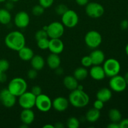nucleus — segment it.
<instances>
[{
    "label": "nucleus",
    "instance_id": "nucleus-11",
    "mask_svg": "<svg viewBox=\"0 0 128 128\" xmlns=\"http://www.w3.org/2000/svg\"><path fill=\"white\" fill-rule=\"evenodd\" d=\"M110 78L109 85L111 90L114 92H121L126 90L128 85L123 76L118 74Z\"/></svg>",
    "mask_w": 128,
    "mask_h": 128
},
{
    "label": "nucleus",
    "instance_id": "nucleus-17",
    "mask_svg": "<svg viewBox=\"0 0 128 128\" xmlns=\"http://www.w3.org/2000/svg\"><path fill=\"white\" fill-rule=\"evenodd\" d=\"M20 118L22 123L30 125L34 121L35 114L31 109H22L20 114Z\"/></svg>",
    "mask_w": 128,
    "mask_h": 128
},
{
    "label": "nucleus",
    "instance_id": "nucleus-44",
    "mask_svg": "<svg viewBox=\"0 0 128 128\" xmlns=\"http://www.w3.org/2000/svg\"><path fill=\"white\" fill-rule=\"evenodd\" d=\"M108 128H120L119 122H112L107 126Z\"/></svg>",
    "mask_w": 128,
    "mask_h": 128
},
{
    "label": "nucleus",
    "instance_id": "nucleus-5",
    "mask_svg": "<svg viewBox=\"0 0 128 128\" xmlns=\"http://www.w3.org/2000/svg\"><path fill=\"white\" fill-rule=\"evenodd\" d=\"M84 42L88 47L94 50L101 45L102 36L98 31L94 30L90 31L85 35Z\"/></svg>",
    "mask_w": 128,
    "mask_h": 128
},
{
    "label": "nucleus",
    "instance_id": "nucleus-18",
    "mask_svg": "<svg viewBox=\"0 0 128 128\" xmlns=\"http://www.w3.org/2000/svg\"><path fill=\"white\" fill-rule=\"evenodd\" d=\"M92 65H101L105 61V54L102 51L94 49L90 55Z\"/></svg>",
    "mask_w": 128,
    "mask_h": 128
},
{
    "label": "nucleus",
    "instance_id": "nucleus-15",
    "mask_svg": "<svg viewBox=\"0 0 128 128\" xmlns=\"http://www.w3.org/2000/svg\"><path fill=\"white\" fill-rule=\"evenodd\" d=\"M64 48V46L63 42L60 40V38H54L50 40L48 50L51 53L60 54L63 51Z\"/></svg>",
    "mask_w": 128,
    "mask_h": 128
},
{
    "label": "nucleus",
    "instance_id": "nucleus-39",
    "mask_svg": "<svg viewBox=\"0 0 128 128\" xmlns=\"http://www.w3.org/2000/svg\"><path fill=\"white\" fill-rule=\"evenodd\" d=\"M120 128H128V119L121 120L119 122Z\"/></svg>",
    "mask_w": 128,
    "mask_h": 128
},
{
    "label": "nucleus",
    "instance_id": "nucleus-4",
    "mask_svg": "<svg viewBox=\"0 0 128 128\" xmlns=\"http://www.w3.org/2000/svg\"><path fill=\"white\" fill-rule=\"evenodd\" d=\"M103 70L106 76L111 78L119 74L121 71V64L117 60L114 58H109L103 62Z\"/></svg>",
    "mask_w": 128,
    "mask_h": 128
},
{
    "label": "nucleus",
    "instance_id": "nucleus-51",
    "mask_svg": "<svg viewBox=\"0 0 128 128\" xmlns=\"http://www.w3.org/2000/svg\"><path fill=\"white\" fill-rule=\"evenodd\" d=\"M125 51H126V54H127L128 56V43L127 44V45L126 46V48H125Z\"/></svg>",
    "mask_w": 128,
    "mask_h": 128
},
{
    "label": "nucleus",
    "instance_id": "nucleus-14",
    "mask_svg": "<svg viewBox=\"0 0 128 128\" xmlns=\"http://www.w3.org/2000/svg\"><path fill=\"white\" fill-rule=\"evenodd\" d=\"M69 100L62 96L56 98L52 101V107L58 112L66 111L69 106Z\"/></svg>",
    "mask_w": 128,
    "mask_h": 128
},
{
    "label": "nucleus",
    "instance_id": "nucleus-40",
    "mask_svg": "<svg viewBox=\"0 0 128 128\" xmlns=\"http://www.w3.org/2000/svg\"><path fill=\"white\" fill-rule=\"evenodd\" d=\"M120 27L122 30H125L128 28V21L126 20H122L120 23Z\"/></svg>",
    "mask_w": 128,
    "mask_h": 128
},
{
    "label": "nucleus",
    "instance_id": "nucleus-42",
    "mask_svg": "<svg viewBox=\"0 0 128 128\" xmlns=\"http://www.w3.org/2000/svg\"><path fill=\"white\" fill-rule=\"evenodd\" d=\"M78 5L81 6H86L89 2V0H75Z\"/></svg>",
    "mask_w": 128,
    "mask_h": 128
},
{
    "label": "nucleus",
    "instance_id": "nucleus-25",
    "mask_svg": "<svg viewBox=\"0 0 128 128\" xmlns=\"http://www.w3.org/2000/svg\"><path fill=\"white\" fill-rule=\"evenodd\" d=\"M89 72L86 68L79 67L74 70L73 73V76L78 81H82L84 80L88 76Z\"/></svg>",
    "mask_w": 128,
    "mask_h": 128
},
{
    "label": "nucleus",
    "instance_id": "nucleus-8",
    "mask_svg": "<svg viewBox=\"0 0 128 128\" xmlns=\"http://www.w3.org/2000/svg\"><path fill=\"white\" fill-rule=\"evenodd\" d=\"M47 33L50 39L60 38L64 32V26L62 22L54 21L48 26Z\"/></svg>",
    "mask_w": 128,
    "mask_h": 128
},
{
    "label": "nucleus",
    "instance_id": "nucleus-46",
    "mask_svg": "<svg viewBox=\"0 0 128 128\" xmlns=\"http://www.w3.org/2000/svg\"><path fill=\"white\" fill-rule=\"evenodd\" d=\"M64 124L61 122H56V124L54 125V128H63Z\"/></svg>",
    "mask_w": 128,
    "mask_h": 128
},
{
    "label": "nucleus",
    "instance_id": "nucleus-20",
    "mask_svg": "<svg viewBox=\"0 0 128 128\" xmlns=\"http://www.w3.org/2000/svg\"><path fill=\"white\" fill-rule=\"evenodd\" d=\"M112 91L108 88L100 89L96 93V98L104 102H108L112 98Z\"/></svg>",
    "mask_w": 128,
    "mask_h": 128
},
{
    "label": "nucleus",
    "instance_id": "nucleus-32",
    "mask_svg": "<svg viewBox=\"0 0 128 128\" xmlns=\"http://www.w3.org/2000/svg\"><path fill=\"white\" fill-rule=\"evenodd\" d=\"M81 62L82 66L84 68L91 67L92 65V60H91L90 56H85L82 57L81 59Z\"/></svg>",
    "mask_w": 128,
    "mask_h": 128
},
{
    "label": "nucleus",
    "instance_id": "nucleus-49",
    "mask_svg": "<svg viewBox=\"0 0 128 128\" xmlns=\"http://www.w3.org/2000/svg\"><path fill=\"white\" fill-rule=\"evenodd\" d=\"M83 88H84V86H82V84H78V88L77 89L79 90H83Z\"/></svg>",
    "mask_w": 128,
    "mask_h": 128
},
{
    "label": "nucleus",
    "instance_id": "nucleus-6",
    "mask_svg": "<svg viewBox=\"0 0 128 128\" xmlns=\"http://www.w3.org/2000/svg\"><path fill=\"white\" fill-rule=\"evenodd\" d=\"M86 13L91 18L97 19L101 18L104 13V8L101 4L97 2H90L86 4L85 8Z\"/></svg>",
    "mask_w": 128,
    "mask_h": 128
},
{
    "label": "nucleus",
    "instance_id": "nucleus-23",
    "mask_svg": "<svg viewBox=\"0 0 128 128\" xmlns=\"http://www.w3.org/2000/svg\"><path fill=\"white\" fill-rule=\"evenodd\" d=\"M63 84L70 91L76 90L78 86V81L73 76H66L63 80Z\"/></svg>",
    "mask_w": 128,
    "mask_h": 128
},
{
    "label": "nucleus",
    "instance_id": "nucleus-31",
    "mask_svg": "<svg viewBox=\"0 0 128 128\" xmlns=\"http://www.w3.org/2000/svg\"><path fill=\"white\" fill-rule=\"evenodd\" d=\"M68 10V8L67 7L66 5L64 4H60L56 7L55 11L58 15L62 16L64 12H66Z\"/></svg>",
    "mask_w": 128,
    "mask_h": 128
},
{
    "label": "nucleus",
    "instance_id": "nucleus-30",
    "mask_svg": "<svg viewBox=\"0 0 128 128\" xmlns=\"http://www.w3.org/2000/svg\"><path fill=\"white\" fill-rule=\"evenodd\" d=\"M45 9L42 7V6L39 4L36 5V6H34L32 8V14L34 15V16H39L42 15V14L44 12Z\"/></svg>",
    "mask_w": 128,
    "mask_h": 128
},
{
    "label": "nucleus",
    "instance_id": "nucleus-34",
    "mask_svg": "<svg viewBox=\"0 0 128 128\" xmlns=\"http://www.w3.org/2000/svg\"><path fill=\"white\" fill-rule=\"evenodd\" d=\"M35 38H36V41L38 40H41L43 38H48V36L47 31H44V30H40L38 31L35 34Z\"/></svg>",
    "mask_w": 128,
    "mask_h": 128
},
{
    "label": "nucleus",
    "instance_id": "nucleus-45",
    "mask_svg": "<svg viewBox=\"0 0 128 128\" xmlns=\"http://www.w3.org/2000/svg\"><path fill=\"white\" fill-rule=\"evenodd\" d=\"M55 70H56V74H58V75L62 74V73H63V72H64L62 68L60 67H60L58 68H56Z\"/></svg>",
    "mask_w": 128,
    "mask_h": 128
},
{
    "label": "nucleus",
    "instance_id": "nucleus-24",
    "mask_svg": "<svg viewBox=\"0 0 128 128\" xmlns=\"http://www.w3.org/2000/svg\"><path fill=\"white\" fill-rule=\"evenodd\" d=\"M101 113L100 110L95 108H91L86 112L85 119L90 122H95L100 119Z\"/></svg>",
    "mask_w": 128,
    "mask_h": 128
},
{
    "label": "nucleus",
    "instance_id": "nucleus-19",
    "mask_svg": "<svg viewBox=\"0 0 128 128\" xmlns=\"http://www.w3.org/2000/svg\"><path fill=\"white\" fill-rule=\"evenodd\" d=\"M61 58L57 54L51 53L48 56L46 60V63L50 68L51 70H56L61 65Z\"/></svg>",
    "mask_w": 128,
    "mask_h": 128
},
{
    "label": "nucleus",
    "instance_id": "nucleus-16",
    "mask_svg": "<svg viewBox=\"0 0 128 128\" xmlns=\"http://www.w3.org/2000/svg\"><path fill=\"white\" fill-rule=\"evenodd\" d=\"M91 78L96 81H101L106 77L103 68L100 65H93L89 72Z\"/></svg>",
    "mask_w": 128,
    "mask_h": 128
},
{
    "label": "nucleus",
    "instance_id": "nucleus-22",
    "mask_svg": "<svg viewBox=\"0 0 128 128\" xmlns=\"http://www.w3.org/2000/svg\"><path fill=\"white\" fill-rule=\"evenodd\" d=\"M18 52V56L20 58L24 61H30L34 55V51H32V49L26 46L22 48Z\"/></svg>",
    "mask_w": 128,
    "mask_h": 128
},
{
    "label": "nucleus",
    "instance_id": "nucleus-10",
    "mask_svg": "<svg viewBox=\"0 0 128 128\" xmlns=\"http://www.w3.org/2000/svg\"><path fill=\"white\" fill-rule=\"evenodd\" d=\"M18 98L19 104L22 109H32L35 106L36 96L31 91H26Z\"/></svg>",
    "mask_w": 128,
    "mask_h": 128
},
{
    "label": "nucleus",
    "instance_id": "nucleus-41",
    "mask_svg": "<svg viewBox=\"0 0 128 128\" xmlns=\"http://www.w3.org/2000/svg\"><path fill=\"white\" fill-rule=\"evenodd\" d=\"M7 80V76L4 72H0V82L4 83Z\"/></svg>",
    "mask_w": 128,
    "mask_h": 128
},
{
    "label": "nucleus",
    "instance_id": "nucleus-21",
    "mask_svg": "<svg viewBox=\"0 0 128 128\" xmlns=\"http://www.w3.org/2000/svg\"><path fill=\"white\" fill-rule=\"evenodd\" d=\"M30 61H31V65L32 68L34 69L37 71H40L44 67L45 61L43 57L41 56V55H34Z\"/></svg>",
    "mask_w": 128,
    "mask_h": 128
},
{
    "label": "nucleus",
    "instance_id": "nucleus-35",
    "mask_svg": "<svg viewBox=\"0 0 128 128\" xmlns=\"http://www.w3.org/2000/svg\"><path fill=\"white\" fill-rule=\"evenodd\" d=\"M54 0H39V3L44 9L49 8L54 3Z\"/></svg>",
    "mask_w": 128,
    "mask_h": 128
},
{
    "label": "nucleus",
    "instance_id": "nucleus-48",
    "mask_svg": "<svg viewBox=\"0 0 128 128\" xmlns=\"http://www.w3.org/2000/svg\"><path fill=\"white\" fill-rule=\"evenodd\" d=\"M124 78L125 81H126V84H127V85H128V72H127L126 74H125L124 76Z\"/></svg>",
    "mask_w": 128,
    "mask_h": 128
},
{
    "label": "nucleus",
    "instance_id": "nucleus-3",
    "mask_svg": "<svg viewBox=\"0 0 128 128\" xmlns=\"http://www.w3.org/2000/svg\"><path fill=\"white\" fill-rule=\"evenodd\" d=\"M28 88L26 81L22 78H14L9 82L8 90L14 95L16 97H19L20 95L26 92Z\"/></svg>",
    "mask_w": 128,
    "mask_h": 128
},
{
    "label": "nucleus",
    "instance_id": "nucleus-12",
    "mask_svg": "<svg viewBox=\"0 0 128 128\" xmlns=\"http://www.w3.org/2000/svg\"><path fill=\"white\" fill-rule=\"evenodd\" d=\"M0 101L4 107L10 108L16 104V97L11 93L8 88L3 89L0 91Z\"/></svg>",
    "mask_w": 128,
    "mask_h": 128
},
{
    "label": "nucleus",
    "instance_id": "nucleus-36",
    "mask_svg": "<svg viewBox=\"0 0 128 128\" xmlns=\"http://www.w3.org/2000/svg\"><path fill=\"white\" fill-rule=\"evenodd\" d=\"M37 70H34V69L32 68L31 70H29L28 71L27 73V76L30 80H34V79L36 78V77L38 76V72Z\"/></svg>",
    "mask_w": 128,
    "mask_h": 128
},
{
    "label": "nucleus",
    "instance_id": "nucleus-37",
    "mask_svg": "<svg viewBox=\"0 0 128 128\" xmlns=\"http://www.w3.org/2000/svg\"><path fill=\"white\" fill-rule=\"evenodd\" d=\"M104 102H102V101H100L99 100H96V101H94L93 104V107L94 108L98 110H101L104 108Z\"/></svg>",
    "mask_w": 128,
    "mask_h": 128
},
{
    "label": "nucleus",
    "instance_id": "nucleus-52",
    "mask_svg": "<svg viewBox=\"0 0 128 128\" xmlns=\"http://www.w3.org/2000/svg\"><path fill=\"white\" fill-rule=\"evenodd\" d=\"M47 29H48V26H44L42 27V30H44V31H47Z\"/></svg>",
    "mask_w": 128,
    "mask_h": 128
},
{
    "label": "nucleus",
    "instance_id": "nucleus-9",
    "mask_svg": "<svg viewBox=\"0 0 128 128\" xmlns=\"http://www.w3.org/2000/svg\"><path fill=\"white\" fill-rule=\"evenodd\" d=\"M35 106L41 112H48L52 108V101L48 96L42 93L36 96Z\"/></svg>",
    "mask_w": 128,
    "mask_h": 128
},
{
    "label": "nucleus",
    "instance_id": "nucleus-54",
    "mask_svg": "<svg viewBox=\"0 0 128 128\" xmlns=\"http://www.w3.org/2000/svg\"><path fill=\"white\" fill-rule=\"evenodd\" d=\"M6 1V0H0V2H5Z\"/></svg>",
    "mask_w": 128,
    "mask_h": 128
},
{
    "label": "nucleus",
    "instance_id": "nucleus-2",
    "mask_svg": "<svg viewBox=\"0 0 128 128\" xmlns=\"http://www.w3.org/2000/svg\"><path fill=\"white\" fill-rule=\"evenodd\" d=\"M69 102L73 107L76 108H82L85 107L90 102V96L84 90L78 89L71 91L69 95Z\"/></svg>",
    "mask_w": 128,
    "mask_h": 128
},
{
    "label": "nucleus",
    "instance_id": "nucleus-55",
    "mask_svg": "<svg viewBox=\"0 0 128 128\" xmlns=\"http://www.w3.org/2000/svg\"></svg>",
    "mask_w": 128,
    "mask_h": 128
},
{
    "label": "nucleus",
    "instance_id": "nucleus-7",
    "mask_svg": "<svg viewBox=\"0 0 128 128\" xmlns=\"http://www.w3.org/2000/svg\"><path fill=\"white\" fill-rule=\"evenodd\" d=\"M61 22L64 26L72 28L79 22V16L76 11L72 10H68L61 16Z\"/></svg>",
    "mask_w": 128,
    "mask_h": 128
},
{
    "label": "nucleus",
    "instance_id": "nucleus-26",
    "mask_svg": "<svg viewBox=\"0 0 128 128\" xmlns=\"http://www.w3.org/2000/svg\"><path fill=\"white\" fill-rule=\"evenodd\" d=\"M12 19L10 11L6 8L0 9V23L1 24L6 25L10 23Z\"/></svg>",
    "mask_w": 128,
    "mask_h": 128
},
{
    "label": "nucleus",
    "instance_id": "nucleus-47",
    "mask_svg": "<svg viewBox=\"0 0 128 128\" xmlns=\"http://www.w3.org/2000/svg\"><path fill=\"white\" fill-rule=\"evenodd\" d=\"M43 128H54V126L50 124H46L44 125Z\"/></svg>",
    "mask_w": 128,
    "mask_h": 128
},
{
    "label": "nucleus",
    "instance_id": "nucleus-27",
    "mask_svg": "<svg viewBox=\"0 0 128 128\" xmlns=\"http://www.w3.org/2000/svg\"><path fill=\"white\" fill-rule=\"evenodd\" d=\"M108 116L111 122H119L122 120V114L118 109L112 108L110 110Z\"/></svg>",
    "mask_w": 128,
    "mask_h": 128
},
{
    "label": "nucleus",
    "instance_id": "nucleus-13",
    "mask_svg": "<svg viewBox=\"0 0 128 128\" xmlns=\"http://www.w3.org/2000/svg\"><path fill=\"white\" fill-rule=\"evenodd\" d=\"M14 22L16 27L19 28H25L29 25L30 17L26 11H20L14 16Z\"/></svg>",
    "mask_w": 128,
    "mask_h": 128
},
{
    "label": "nucleus",
    "instance_id": "nucleus-53",
    "mask_svg": "<svg viewBox=\"0 0 128 128\" xmlns=\"http://www.w3.org/2000/svg\"><path fill=\"white\" fill-rule=\"evenodd\" d=\"M8 1H11V2H18V1H19L20 0H8Z\"/></svg>",
    "mask_w": 128,
    "mask_h": 128
},
{
    "label": "nucleus",
    "instance_id": "nucleus-50",
    "mask_svg": "<svg viewBox=\"0 0 128 128\" xmlns=\"http://www.w3.org/2000/svg\"><path fill=\"white\" fill-rule=\"evenodd\" d=\"M28 127V125L26 124H23V123H22V124L20 126V128H27Z\"/></svg>",
    "mask_w": 128,
    "mask_h": 128
},
{
    "label": "nucleus",
    "instance_id": "nucleus-29",
    "mask_svg": "<svg viewBox=\"0 0 128 128\" xmlns=\"http://www.w3.org/2000/svg\"><path fill=\"white\" fill-rule=\"evenodd\" d=\"M49 42H50V40H48V38L41 39L37 41V46L40 50H48Z\"/></svg>",
    "mask_w": 128,
    "mask_h": 128
},
{
    "label": "nucleus",
    "instance_id": "nucleus-33",
    "mask_svg": "<svg viewBox=\"0 0 128 128\" xmlns=\"http://www.w3.org/2000/svg\"><path fill=\"white\" fill-rule=\"evenodd\" d=\"M10 68V62L4 59L0 60V72H6Z\"/></svg>",
    "mask_w": 128,
    "mask_h": 128
},
{
    "label": "nucleus",
    "instance_id": "nucleus-38",
    "mask_svg": "<svg viewBox=\"0 0 128 128\" xmlns=\"http://www.w3.org/2000/svg\"><path fill=\"white\" fill-rule=\"evenodd\" d=\"M31 92L35 95L36 96H38V95L42 94V90H41V87L39 86H34L31 89Z\"/></svg>",
    "mask_w": 128,
    "mask_h": 128
},
{
    "label": "nucleus",
    "instance_id": "nucleus-43",
    "mask_svg": "<svg viewBox=\"0 0 128 128\" xmlns=\"http://www.w3.org/2000/svg\"><path fill=\"white\" fill-rule=\"evenodd\" d=\"M5 7H6V10H9V11L12 10V9H13V8H14V2L9 1L8 2H6V3Z\"/></svg>",
    "mask_w": 128,
    "mask_h": 128
},
{
    "label": "nucleus",
    "instance_id": "nucleus-1",
    "mask_svg": "<svg viewBox=\"0 0 128 128\" xmlns=\"http://www.w3.org/2000/svg\"><path fill=\"white\" fill-rule=\"evenodd\" d=\"M4 43L9 49L18 51L26 44V39L22 32L13 31L9 32L4 38Z\"/></svg>",
    "mask_w": 128,
    "mask_h": 128
},
{
    "label": "nucleus",
    "instance_id": "nucleus-28",
    "mask_svg": "<svg viewBox=\"0 0 128 128\" xmlns=\"http://www.w3.org/2000/svg\"><path fill=\"white\" fill-rule=\"evenodd\" d=\"M80 122L78 119L76 117H70L66 122L67 127L69 128H78L80 127Z\"/></svg>",
    "mask_w": 128,
    "mask_h": 128
}]
</instances>
